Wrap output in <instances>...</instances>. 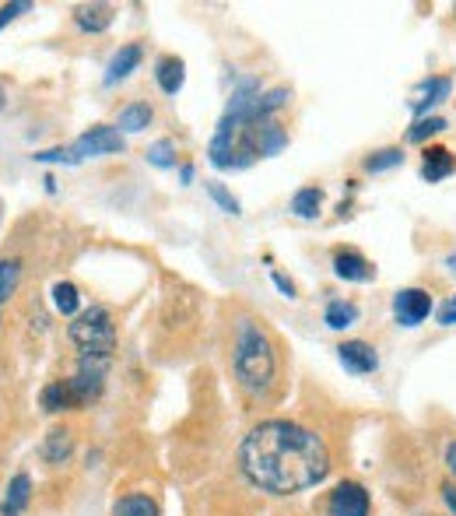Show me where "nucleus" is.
I'll return each mask as SVG.
<instances>
[{
  "label": "nucleus",
  "mask_w": 456,
  "mask_h": 516,
  "mask_svg": "<svg viewBox=\"0 0 456 516\" xmlns=\"http://www.w3.org/2000/svg\"><path fill=\"white\" fill-rule=\"evenodd\" d=\"M239 467L260 492L299 495L327 481L330 450L306 425L260 422L239 446Z\"/></svg>",
  "instance_id": "obj_1"
},
{
  "label": "nucleus",
  "mask_w": 456,
  "mask_h": 516,
  "mask_svg": "<svg viewBox=\"0 0 456 516\" xmlns=\"http://www.w3.org/2000/svg\"><path fill=\"white\" fill-rule=\"evenodd\" d=\"M285 144H288V134L274 120H264V116H253V113H232V109H228L211 137V162L225 172L246 169V165H253L257 158L278 155Z\"/></svg>",
  "instance_id": "obj_2"
},
{
  "label": "nucleus",
  "mask_w": 456,
  "mask_h": 516,
  "mask_svg": "<svg viewBox=\"0 0 456 516\" xmlns=\"http://www.w3.org/2000/svg\"><path fill=\"white\" fill-rule=\"evenodd\" d=\"M232 366H236V380L243 390L250 394H264L274 383V344L264 334V327L253 320H243L236 330V355H232Z\"/></svg>",
  "instance_id": "obj_3"
},
{
  "label": "nucleus",
  "mask_w": 456,
  "mask_h": 516,
  "mask_svg": "<svg viewBox=\"0 0 456 516\" xmlns=\"http://www.w3.org/2000/svg\"><path fill=\"white\" fill-rule=\"evenodd\" d=\"M71 341L74 348L81 352V359H95V362H109L116 348V327H113V316H109L106 306H88L74 316L71 323Z\"/></svg>",
  "instance_id": "obj_4"
},
{
  "label": "nucleus",
  "mask_w": 456,
  "mask_h": 516,
  "mask_svg": "<svg viewBox=\"0 0 456 516\" xmlns=\"http://www.w3.org/2000/svg\"><path fill=\"white\" fill-rule=\"evenodd\" d=\"M372 499L358 481H341V485L330 492L327 513L330 516H369Z\"/></svg>",
  "instance_id": "obj_5"
},
{
  "label": "nucleus",
  "mask_w": 456,
  "mask_h": 516,
  "mask_svg": "<svg viewBox=\"0 0 456 516\" xmlns=\"http://www.w3.org/2000/svg\"><path fill=\"white\" fill-rule=\"evenodd\" d=\"M428 313H432V295L425 288H404L393 295V316L400 327H418L421 320H428Z\"/></svg>",
  "instance_id": "obj_6"
},
{
  "label": "nucleus",
  "mask_w": 456,
  "mask_h": 516,
  "mask_svg": "<svg viewBox=\"0 0 456 516\" xmlns=\"http://www.w3.org/2000/svg\"><path fill=\"white\" fill-rule=\"evenodd\" d=\"M74 151L78 158L113 155V151H123V134L116 127H92L74 141Z\"/></svg>",
  "instance_id": "obj_7"
},
{
  "label": "nucleus",
  "mask_w": 456,
  "mask_h": 516,
  "mask_svg": "<svg viewBox=\"0 0 456 516\" xmlns=\"http://www.w3.org/2000/svg\"><path fill=\"white\" fill-rule=\"evenodd\" d=\"M337 359H341V366L348 369V373L355 376H369L379 369V355L372 344L365 341H344L341 348H337Z\"/></svg>",
  "instance_id": "obj_8"
},
{
  "label": "nucleus",
  "mask_w": 456,
  "mask_h": 516,
  "mask_svg": "<svg viewBox=\"0 0 456 516\" xmlns=\"http://www.w3.org/2000/svg\"><path fill=\"white\" fill-rule=\"evenodd\" d=\"M141 57H144V50L137 43H127V46H120V50L113 53V60H109V67H106V85H116V81H127L130 74L141 67Z\"/></svg>",
  "instance_id": "obj_9"
},
{
  "label": "nucleus",
  "mask_w": 456,
  "mask_h": 516,
  "mask_svg": "<svg viewBox=\"0 0 456 516\" xmlns=\"http://www.w3.org/2000/svg\"><path fill=\"white\" fill-rule=\"evenodd\" d=\"M32 499V478L25 471H18L15 478H11L8 492H4V502H0V516H22L25 506H29Z\"/></svg>",
  "instance_id": "obj_10"
},
{
  "label": "nucleus",
  "mask_w": 456,
  "mask_h": 516,
  "mask_svg": "<svg viewBox=\"0 0 456 516\" xmlns=\"http://www.w3.org/2000/svg\"><path fill=\"white\" fill-rule=\"evenodd\" d=\"M334 274H337V278H344V281H369L372 278V264L358 250H341L334 257Z\"/></svg>",
  "instance_id": "obj_11"
},
{
  "label": "nucleus",
  "mask_w": 456,
  "mask_h": 516,
  "mask_svg": "<svg viewBox=\"0 0 456 516\" xmlns=\"http://www.w3.org/2000/svg\"><path fill=\"white\" fill-rule=\"evenodd\" d=\"M74 22H78L81 32H106L113 25V8L109 4H81L74 11Z\"/></svg>",
  "instance_id": "obj_12"
},
{
  "label": "nucleus",
  "mask_w": 456,
  "mask_h": 516,
  "mask_svg": "<svg viewBox=\"0 0 456 516\" xmlns=\"http://www.w3.org/2000/svg\"><path fill=\"white\" fill-rule=\"evenodd\" d=\"M43 460L46 464H64L74 453V432L71 429H50V436L43 439Z\"/></svg>",
  "instance_id": "obj_13"
},
{
  "label": "nucleus",
  "mask_w": 456,
  "mask_h": 516,
  "mask_svg": "<svg viewBox=\"0 0 456 516\" xmlns=\"http://www.w3.org/2000/svg\"><path fill=\"white\" fill-rule=\"evenodd\" d=\"M155 81H158V88H162L165 95H176L179 88H183V81H186L183 60H179V57H162V60H158V67H155Z\"/></svg>",
  "instance_id": "obj_14"
},
{
  "label": "nucleus",
  "mask_w": 456,
  "mask_h": 516,
  "mask_svg": "<svg viewBox=\"0 0 456 516\" xmlns=\"http://www.w3.org/2000/svg\"><path fill=\"white\" fill-rule=\"evenodd\" d=\"M39 404H43V411H50V415H60V411H74L71 387H67V380L46 383L43 394H39Z\"/></svg>",
  "instance_id": "obj_15"
},
{
  "label": "nucleus",
  "mask_w": 456,
  "mask_h": 516,
  "mask_svg": "<svg viewBox=\"0 0 456 516\" xmlns=\"http://www.w3.org/2000/svg\"><path fill=\"white\" fill-rule=\"evenodd\" d=\"M453 169H456V162H453V155H449L446 148H428L425 151V165H421V176H425L428 183L446 180V176Z\"/></svg>",
  "instance_id": "obj_16"
},
{
  "label": "nucleus",
  "mask_w": 456,
  "mask_h": 516,
  "mask_svg": "<svg viewBox=\"0 0 456 516\" xmlns=\"http://www.w3.org/2000/svg\"><path fill=\"white\" fill-rule=\"evenodd\" d=\"M151 106L148 102H130V106L120 109V116H116V130H127V134H141L144 127L151 123Z\"/></svg>",
  "instance_id": "obj_17"
},
{
  "label": "nucleus",
  "mask_w": 456,
  "mask_h": 516,
  "mask_svg": "<svg viewBox=\"0 0 456 516\" xmlns=\"http://www.w3.org/2000/svg\"><path fill=\"white\" fill-rule=\"evenodd\" d=\"M53 306L60 316H78L81 313V292L74 281H57L53 285Z\"/></svg>",
  "instance_id": "obj_18"
},
{
  "label": "nucleus",
  "mask_w": 456,
  "mask_h": 516,
  "mask_svg": "<svg viewBox=\"0 0 456 516\" xmlns=\"http://www.w3.org/2000/svg\"><path fill=\"white\" fill-rule=\"evenodd\" d=\"M355 320H358V306L355 302H344V299H334L327 306V313H323V323H327L330 330H344Z\"/></svg>",
  "instance_id": "obj_19"
},
{
  "label": "nucleus",
  "mask_w": 456,
  "mask_h": 516,
  "mask_svg": "<svg viewBox=\"0 0 456 516\" xmlns=\"http://www.w3.org/2000/svg\"><path fill=\"white\" fill-rule=\"evenodd\" d=\"M113 516H158V502L148 495H123L113 506Z\"/></svg>",
  "instance_id": "obj_20"
},
{
  "label": "nucleus",
  "mask_w": 456,
  "mask_h": 516,
  "mask_svg": "<svg viewBox=\"0 0 456 516\" xmlns=\"http://www.w3.org/2000/svg\"><path fill=\"white\" fill-rule=\"evenodd\" d=\"M449 78H432L421 85V99H414V113H428V109L435 106V102H442L449 95Z\"/></svg>",
  "instance_id": "obj_21"
},
{
  "label": "nucleus",
  "mask_w": 456,
  "mask_h": 516,
  "mask_svg": "<svg viewBox=\"0 0 456 516\" xmlns=\"http://www.w3.org/2000/svg\"><path fill=\"white\" fill-rule=\"evenodd\" d=\"M320 208H323V190H316V187H302L299 194L292 197V211L299 218H316Z\"/></svg>",
  "instance_id": "obj_22"
},
{
  "label": "nucleus",
  "mask_w": 456,
  "mask_h": 516,
  "mask_svg": "<svg viewBox=\"0 0 456 516\" xmlns=\"http://www.w3.org/2000/svg\"><path fill=\"white\" fill-rule=\"evenodd\" d=\"M22 278V260H0V302H8Z\"/></svg>",
  "instance_id": "obj_23"
},
{
  "label": "nucleus",
  "mask_w": 456,
  "mask_h": 516,
  "mask_svg": "<svg viewBox=\"0 0 456 516\" xmlns=\"http://www.w3.org/2000/svg\"><path fill=\"white\" fill-rule=\"evenodd\" d=\"M148 162L155 165V169H172V165H176V144H172V141H155L148 148Z\"/></svg>",
  "instance_id": "obj_24"
},
{
  "label": "nucleus",
  "mask_w": 456,
  "mask_h": 516,
  "mask_svg": "<svg viewBox=\"0 0 456 516\" xmlns=\"http://www.w3.org/2000/svg\"><path fill=\"white\" fill-rule=\"evenodd\" d=\"M404 162V151L400 148H383V151H376L372 158H365V169L369 172H386V169H393V165H400Z\"/></svg>",
  "instance_id": "obj_25"
},
{
  "label": "nucleus",
  "mask_w": 456,
  "mask_h": 516,
  "mask_svg": "<svg viewBox=\"0 0 456 516\" xmlns=\"http://www.w3.org/2000/svg\"><path fill=\"white\" fill-rule=\"evenodd\" d=\"M207 194H211V201L218 204L221 211H225V215H243V208H239V201L232 194H228L225 187H221V183H207Z\"/></svg>",
  "instance_id": "obj_26"
},
{
  "label": "nucleus",
  "mask_w": 456,
  "mask_h": 516,
  "mask_svg": "<svg viewBox=\"0 0 456 516\" xmlns=\"http://www.w3.org/2000/svg\"><path fill=\"white\" fill-rule=\"evenodd\" d=\"M439 130H446V120H439V116H428V120H418V123H414L411 134H407V137H411L414 144H421L425 137L439 134Z\"/></svg>",
  "instance_id": "obj_27"
},
{
  "label": "nucleus",
  "mask_w": 456,
  "mask_h": 516,
  "mask_svg": "<svg viewBox=\"0 0 456 516\" xmlns=\"http://www.w3.org/2000/svg\"><path fill=\"white\" fill-rule=\"evenodd\" d=\"M36 162H64V165H78V151L74 148H50V151H36Z\"/></svg>",
  "instance_id": "obj_28"
},
{
  "label": "nucleus",
  "mask_w": 456,
  "mask_h": 516,
  "mask_svg": "<svg viewBox=\"0 0 456 516\" xmlns=\"http://www.w3.org/2000/svg\"><path fill=\"white\" fill-rule=\"evenodd\" d=\"M29 8H32L29 0H15V4H4V8H0V32L8 29V25L15 22L18 15H25Z\"/></svg>",
  "instance_id": "obj_29"
},
{
  "label": "nucleus",
  "mask_w": 456,
  "mask_h": 516,
  "mask_svg": "<svg viewBox=\"0 0 456 516\" xmlns=\"http://www.w3.org/2000/svg\"><path fill=\"white\" fill-rule=\"evenodd\" d=\"M274 285H278L281 292L288 295V299H295V285H292V281L285 278V274H278V271H274Z\"/></svg>",
  "instance_id": "obj_30"
},
{
  "label": "nucleus",
  "mask_w": 456,
  "mask_h": 516,
  "mask_svg": "<svg viewBox=\"0 0 456 516\" xmlns=\"http://www.w3.org/2000/svg\"><path fill=\"white\" fill-rule=\"evenodd\" d=\"M439 323H442V327H453V323H456V306H453V302H449V306H442Z\"/></svg>",
  "instance_id": "obj_31"
},
{
  "label": "nucleus",
  "mask_w": 456,
  "mask_h": 516,
  "mask_svg": "<svg viewBox=\"0 0 456 516\" xmlns=\"http://www.w3.org/2000/svg\"><path fill=\"white\" fill-rule=\"evenodd\" d=\"M442 499H446L449 513L456 516V485H442Z\"/></svg>",
  "instance_id": "obj_32"
},
{
  "label": "nucleus",
  "mask_w": 456,
  "mask_h": 516,
  "mask_svg": "<svg viewBox=\"0 0 456 516\" xmlns=\"http://www.w3.org/2000/svg\"><path fill=\"white\" fill-rule=\"evenodd\" d=\"M446 464H449V471L456 474V443H449V446H446Z\"/></svg>",
  "instance_id": "obj_33"
},
{
  "label": "nucleus",
  "mask_w": 456,
  "mask_h": 516,
  "mask_svg": "<svg viewBox=\"0 0 456 516\" xmlns=\"http://www.w3.org/2000/svg\"><path fill=\"white\" fill-rule=\"evenodd\" d=\"M179 180H183V183L193 180V165H183V169H179Z\"/></svg>",
  "instance_id": "obj_34"
},
{
  "label": "nucleus",
  "mask_w": 456,
  "mask_h": 516,
  "mask_svg": "<svg viewBox=\"0 0 456 516\" xmlns=\"http://www.w3.org/2000/svg\"><path fill=\"white\" fill-rule=\"evenodd\" d=\"M446 267H449V271L456 274V257H449V260H446Z\"/></svg>",
  "instance_id": "obj_35"
},
{
  "label": "nucleus",
  "mask_w": 456,
  "mask_h": 516,
  "mask_svg": "<svg viewBox=\"0 0 456 516\" xmlns=\"http://www.w3.org/2000/svg\"><path fill=\"white\" fill-rule=\"evenodd\" d=\"M0 99H4V92H0Z\"/></svg>",
  "instance_id": "obj_36"
},
{
  "label": "nucleus",
  "mask_w": 456,
  "mask_h": 516,
  "mask_svg": "<svg viewBox=\"0 0 456 516\" xmlns=\"http://www.w3.org/2000/svg\"><path fill=\"white\" fill-rule=\"evenodd\" d=\"M453 306H456V299H453Z\"/></svg>",
  "instance_id": "obj_37"
},
{
  "label": "nucleus",
  "mask_w": 456,
  "mask_h": 516,
  "mask_svg": "<svg viewBox=\"0 0 456 516\" xmlns=\"http://www.w3.org/2000/svg\"><path fill=\"white\" fill-rule=\"evenodd\" d=\"M428 516H435V513H428Z\"/></svg>",
  "instance_id": "obj_38"
}]
</instances>
